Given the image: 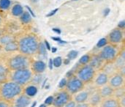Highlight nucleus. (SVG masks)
<instances>
[{
	"instance_id": "1",
	"label": "nucleus",
	"mask_w": 125,
	"mask_h": 107,
	"mask_svg": "<svg viewBox=\"0 0 125 107\" xmlns=\"http://www.w3.org/2000/svg\"><path fill=\"white\" fill-rule=\"evenodd\" d=\"M23 92L21 85L11 81L6 82L1 84L0 87V97L2 100L10 101L13 100L15 97L19 95Z\"/></svg>"
},
{
	"instance_id": "2",
	"label": "nucleus",
	"mask_w": 125,
	"mask_h": 107,
	"mask_svg": "<svg viewBox=\"0 0 125 107\" xmlns=\"http://www.w3.org/2000/svg\"><path fill=\"white\" fill-rule=\"evenodd\" d=\"M18 50L22 54L26 56H30L36 54L38 48V41L34 36H26L20 40L18 43Z\"/></svg>"
},
{
	"instance_id": "3",
	"label": "nucleus",
	"mask_w": 125,
	"mask_h": 107,
	"mask_svg": "<svg viewBox=\"0 0 125 107\" xmlns=\"http://www.w3.org/2000/svg\"><path fill=\"white\" fill-rule=\"evenodd\" d=\"M32 76V72L29 68L18 69L13 71L11 75V81L23 86L31 81Z\"/></svg>"
},
{
	"instance_id": "4",
	"label": "nucleus",
	"mask_w": 125,
	"mask_h": 107,
	"mask_svg": "<svg viewBox=\"0 0 125 107\" xmlns=\"http://www.w3.org/2000/svg\"><path fill=\"white\" fill-rule=\"evenodd\" d=\"M75 76L84 84L92 82L95 76V69L89 64L80 65L75 71Z\"/></svg>"
},
{
	"instance_id": "5",
	"label": "nucleus",
	"mask_w": 125,
	"mask_h": 107,
	"mask_svg": "<svg viewBox=\"0 0 125 107\" xmlns=\"http://www.w3.org/2000/svg\"><path fill=\"white\" fill-rule=\"evenodd\" d=\"M8 66L12 71L28 68L29 66V59L28 57L24 54H18L10 59Z\"/></svg>"
},
{
	"instance_id": "6",
	"label": "nucleus",
	"mask_w": 125,
	"mask_h": 107,
	"mask_svg": "<svg viewBox=\"0 0 125 107\" xmlns=\"http://www.w3.org/2000/svg\"><path fill=\"white\" fill-rule=\"evenodd\" d=\"M84 84H85L83 82H81L75 75H73V76L67 79L65 87H66V90L70 95H74L78 92L83 90Z\"/></svg>"
},
{
	"instance_id": "7",
	"label": "nucleus",
	"mask_w": 125,
	"mask_h": 107,
	"mask_svg": "<svg viewBox=\"0 0 125 107\" xmlns=\"http://www.w3.org/2000/svg\"><path fill=\"white\" fill-rule=\"evenodd\" d=\"M72 99V95H70L66 90L57 92L54 96H53L52 105L54 107H63L67 102Z\"/></svg>"
},
{
	"instance_id": "8",
	"label": "nucleus",
	"mask_w": 125,
	"mask_h": 107,
	"mask_svg": "<svg viewBox=\"0 0 125 107\" xmlns=\"http://www.w3.org/2000/svg\"><path fill=\"white\" fill-rule=\"evenodd\" d=\"M99 56L102 58L103 61L105 62H113L117 57V50L112 45H106L103 47Z\"/></svg>"
},
{
	"instance_id": "9",
	"label": "nucleus",
	"mask_w": 125,
	"mask_h": 107,
	"mask_svg": "<svg viewBox=\"0 0 125 107\" xmlns=\"http://www.w3.org/2000/svg\"><path fill=\"white\" fill-rule=\"evenodd\" d=\"M124 76L116 72V73L109 76L108 83L113 89H116L124 86Z\"/></svg>"
},
{
	"instance_id": "10",
	"label": "nucleus",
	"mask_w": 125,
	"mask_h": 107,
	"mask_svg": "<svg viewBox=\"0 0 125 107\" xmlns=\"http://www.w3.org/2000/svg\"><path fill=\"white\" fill-rule=\"evenodd\" d=\"M15 107H27L31 103V98L25 93H21L13 99Z\"/></svg>"
},
{
	"instance_id": "11",
	"label": "nucleus",
	"mask_w": 125,
	"mask_h": 107,
	"mask_svg": "<svg viewBox=\"0 0 125 107\" xmlns=\"http://www.w3.org/2000/svg\"><path fill=\"white\" fill-rule=\"evenodd\" d=\"M123 32L121 29L116 28L113 29L108 35V40L112 44L120 43L123 40Z\"/></svg>"
},
{
	"instance_id": "12",
	"label": "nucleus",
	"mask_w": 125,
	"mask_h": 107,
	"mask_svg": "<svg viewBox=\"0 0 125 107\" xmlns=\"http://www.w3.org/2000/svg\"><path fill=\"white\" fill-rule=\"evenodd\" d=\"M90 93L88 91L86 90H81L79 92H78L77 93L74 94L73 95V101L75 103H84V102H87L89 97Z\"/></svg>"
},
{
	"instance_id": "13",
	"label": "nucleus",
	"mask_w": 125,
	"mask_h": 107,
	"mask_svg": "<svg viewBox=\"0 0 125 107\" xmlns=\"http://www.w3.org/2000/svg\"><path fill=\"white\" fill-rule=\"evenodd\" d=\"M108 79H109V76L105 73L102 71L100 73H98L97 75V76L95 77V79H94V84L97 87H100L108 84Z\"/></svg>"
},
{
	"instance_id": "14",
	"label": "nucleus",
	"mask_w": 125,
	"mask_h": 107,
	"mask_svg": "<svg viewBox=\"0 0 125 107\" xmlns=\"http://www.w3.org/2000/svg\"><path fill=\"white\" fill-rule=\"evenodd\" d=\"M100 107H119L118 99L114 97H109L106 98H103L100 104Z\"/></svg>"
},
{
	"instance_id": "15",
	"label": "nucleus",
	"mask_w": 125,
	"mask_h": 107,
	"mask_svg": "<svg viewBox=\"0 0 125 107\" xmlns=\"http://www.w3.org/2000/svg\"><path fill=\"white\" fill-rule=\"evenodd\" d=\"M102 100H103V98L101 97V95H100L97 90V92L95 91L92 93H90L87 102L89 104L91 107H96L97 105H100Z\"/></svg>"
},
{
	"instance_id": "16",
	"label": "nucleus",
	"mask_w": 125,
	"mask_h": 107,
	"mask_svg": "<svg viewBox=\"0 0 125 107\" xmlns=\"http://www.w3.org/2000/svg\"><path fill=\"white\" fill-rule=\"evenodd\" d=\"M46 68V65L43 61L41 60H37L32 63L31 69L32 71L35 74H41L42 73Z\"/></svg>"
},
{
	"instance_id": "17",
	"label": "nucleus",
	"mask_w": 125,
	"mask_h": 107,
	"mask_svg": "<svg viewBox=\"0 0 125 107\" xmlns=\"http://www.w3.org/2000/svg\"><path fill=\"white\" fill-rule=\"evenodd\" d=\"M114 90V89H113L109 84H105L100 87V89L98 90V92L103 98H106L113 96Z\"/></svg>"
},
{
	"instance_id": "18",
	"label": "nucleus",
	"mask_w": 125,
	"mask_h": 107,
	"mask_svg": "<svg viewBox=\"0 0 125 107\" xmlns=\"http://www.w3.org/2000/svg\"><path fill=\"white\" fill-rule=\"evenodd\" d=\"M103 62L104 61L102 59V58L99 56V54H97V55H93V56H92L88 64L90 66H92L94 69L97 70V69L100 68L103 66Z\"/></svg>"
},
{
	"instance_id": "19",
	"label": "nucleus",
	"mask_w": 125,
	"mask_h": 107,
	"mask_svg": "<svg viewBox=\"0 0 125 107\" xmlns=\"http://www.w3.org/2000/svg\"><path fill=\"white\" fill-rule=\"evenodd\" d=\"M103 71L108 76H111L117 72V69L113 62H107V63L103 66Z\"/></svg>"
},
{
	"instance_id": "20",
	"label": "nucleus",
	"mask_w": 125,
	"mask_h": 107,
	"mask_svg": "<svg viewBox=\"0 0 125 107\" xmlns=\"http://www.w3.org/2000/svg\"><path fill=\"white\" fill-rule=\"evenodd\" d=\"M4 50L6 51H15L18 50V44L15 40L4 45Z\"/></svg>"
},
{
	"instance_id": "21",
	"label": "nucleus",
	"mask_w": 125,
	"mask_h": 107,
	"mask_svg": "<svg viewBox=\"0 0 125 107\" xmlns=\"http://www.w3.org/2000/svg\"><path fill=\"white\" fill-rule=\"evenodd\" d=\"M125 95V90L124 88V86L120 87L119 88H116L114 90V93H113V97L116 98V99H119L120 98L123 97Z\"/></svg>"
},
{
	"instance_id": "22",
	"label": "nucleus",
	"mask_w": 125,
	"mask_h": 107,
	"mask_svg": "<svg viewBox=\"0 0 125 107\" xmlns=\"http://www.w3.org/2000/svg\"><path fill=\"white\" fill-rule=\"evenodd\" d=\"M14 40V37L10 35H1L0 37V45L4 46L12 41Z\"/></svg>"
},
{
	"instance_id": "23",
	"label": "nucleus",
	"mask_w": 125,
	"mask_h": 107,
	"mask_svg": "<svg viewBox=\"0 0 125 107\" xmlns=\"http://www.w3.org/2000/svg\"><path fill=\"white\" fill-rule=\"evenodd\" d=\"M115 67L116 68V69H119L122 67L125 66V59H123L122 57H121L120 56L116 57L115 58V59L113 61Z\"/></svg>"
},
{
	"instance_id": "24",
	"label": "nucleus",
	"mask_w": 125,
	"mask_h": 107,
	"mask_svg": "<svg viewBox=\"0 0 125 107\" xmlns=\"http://www.w3.org/2000/svg\"><path fill=\"white\" fill-rule=\"evenodd\" d=\"M23 12V9L21 5L20 4H15L13 6L12 9V13L15 16H20Z\"/></svg>"
},
{
	"instance_id": "25",
	"label": "nucleus",
	"mask_w": 125,
	"mask_h": 107,
	"mask_svg": "<svg viewBox=\"0 0 125 107\" xmlns=\"http://www.w3.org/2000/svg\"><path fill=\"white\" fill-rule=\"evenodd\" d=\"M37 92V88L35 86H29L28 87L26 88L25 90V94L27 95L28 96L31 97V96H34Z\"/></svg>"
},
{
	"instance_id": "26",
	"label": "nucleus",
	"mask_w": 125,
	"mask_h": 107,
	"mask_svg": "<svg viewBox=\"0 0 125 107\" xmlns=\"http://www.w3.org/2000/svg\"><path fill=\"white\" fill-rule=\"evenodd\" d=\"M21 20L23 24H28L31 21V15L27 12H23L21 15Z\"/></svg>"
},
{
	"instance_id": "27",
	"label": "nucleus",
	"mask_w": 125,
	"mask_h": 107,
	"mask_svg": "<svg viewBox=\"0 0 125 107\" xmlns=\"http://www.w3.org/2000/svg\"><path fill=\"white\" fill-rule=\"evenodd\" d=\"M90 58H91V56L89 54H85L83 56H82L79 61H78V65H86L89 63V60H90Z\"/></svg>"
},
{
	"instance_id": "28",
	"label": "nucleus",
	"mask_w": 125,
	"mask_h": 107,
	"mask_svg": "<svg viewBox=\"0 0 125 107\" xmlns=\"http://www.w3.org/2000/svg\"><path fill=\"white\" fill-rule=\"evenodd\" d=\"M37 51L39 52V54L40 55H45V56L46 55V54H47V48H46L44 43H40L38 44Z\"/></svg>"
},
{
	"instance_id": "29",
	"label": "nucleus",
	"mask_w": 125,
	"mask_h": 107,
	"mask_svg": "<svg viewBox=\"0 0 125 107\" xmlns=\"http://www.w3.org/2000/svg\"><path fill=\"white\" fill-rule=\"evenodd\" d=\"M11 2L10 0H0V8L2 10H7L10 7Z\"/></svg>"
},
{
	"instance_id": "30",
	"label": "nucleus",
	"mask_w": 125,
	"mask_h": 107,
	"mask_svg": "<svg viewBox=\"0 0 125 107\" xmlns=\"http://www.w3.org/2000/svg\"><path fill=\"white\" fill-rule=\"evenodd\" d=\"M62 64V59L61 57H57L53 59V65L56 68H59Z\"/></svg>"
},
{
	"instance_id": "31",
	"label": "nucleus",
	"mask_w": 125,
	"mask_h": 107,
	"mask_svg": "<svg viewBox=\"0 0 125 107\" xmlns=\"http://www.w3.org/2000/svg\"><path fill=\"white\" fill-rule=\"evenodd\" d=\"M31 81L33 82V84H38L41 82L42 81V76L41 74H35L34 76H32Z\"/></svg>"
},
{
	"instance_id": "32",
	"label": "nucleus",
	"mask_w": 125,
	"mask_h": 107,
	"mask_svg": "<svg viewBox=\"0 0 125 107\" xmlns=\"http://www.w3.org/2000/svg\"><path fill=\"white\" fill-rule=\"evenodd\" d=\"M78 55V51H75V50H73V51H70L68 54H67V59H69L70 60L71 59H75Z\"/></svg>"
},
{
	"instance_id": "33",
	"label": "nucleus",
	"mask_w": 125,
	"mask_h": 107,
	"mask_svg": "<svg viewBox=\"0 0 125 107\" xmlns=\"http://www.w3.org/2000/svg\"><path fill=\"white\" fill-rule=\"evenodd\" d=\"M107 44H108V40L106 38H102L98 41V43L97 44V48H103L105 46H106Z\"/></svg>"
},
{
	"instance_id": "34",
	"label": "nucleus",
	"mask_w": 125,
	"mask_h": 107,
	"mask_svg": "<svg viewBox=\"0 0 125 107\" xmlns=\"http://www.w3.org/2000/svg\"><path fill=\"white\" fill-rule=\"evenodd\" d=\"M75 107H91V106L88 102H84V103H76Z\"/></svg>"
},
{
	"instance_id": "35",
	"label": "nucleus",
	"mask_w": 125,
	"mask_h": 107,
	"mask_svg": "<svg viewBox=\"0 0 125 107\" xmlns=\"http://www.w3.org/2000/svg\"><path fill=\"white\" fill-rule=\"evenodd\" d=\"M7 79V74H0V84H2L3 83L6 82Z\"/></svg>"
},
{
	"instance_id": "36",
	"label": "nucleus",
	"mask_w": 125,
	"mask_h": 107,
	"mask_svg": "<svg viewBox=\"0 0 125 107\" xmlns=\"http://www.w3.org/2000/svg\"><path fill=\"white\" fill-rule=\"evenodd\" d=\"M0 107H10L8 101L4 100H0Z\"/></svg>"
},
{
	"instance_id": "37",
	"label": "nucleus",
	"mask_w": 125,
	"mask_h": 107,
	"mask_svg": "<svg viewBox=\"0 0 125 107\" xmlns=\"http://www.w3.org/2000/svg\"><path fill=\"white\" fill-rule=\"evenodd\" d=\"M75 104L76 103L73 99H71L69 102H67L63 107H75Z\"/></svg>"
},
{
	"instance_id": "38",
	"label": "nucleus",
	"mask_w": 125,
	"mask_h": 107,
	"mask_svg": "<svg viewBox=\"0 0 125 107\" xmlns=\"http://www.w3.org/2000/svg\"><path fill=\"white\" fill-rule=\"evenodd\" d=\"M119 104V107H125V95L118 99Z\"/></svg>"
},
{
	"instance_id": "39",
	"label": "nucleus",
	"mask_w": 125,
	"mask_h": 107,
	"mask_svg": "<svg viewBox=\"0 0 125 107\" xmlns=\"http://www.w3.org/2000/svg\"><path fill=\"white\" fill-rule=\"evenodd\" d=\"M66 83H67V79H66L65 78H64V79H62L61 80V82H59V88L65 87Z\"/></svg>"
},
{
	"instance_id": "40",
	"label": "nucleus",
	"mask_w": 125,
	"mask_h": 107,
	"mask_svg": "<svg viewBox=\"0 0 125 107\" xmlns=\"http://www.w3.org/2000/svg\"><path fill=\"white\" fill-rule=\"evenodd\" d=\"M7 69L4 66L0 65V74H7Z\"/></svg>"
},
{
	"instance_id": "41",
	"label": "nucleus",
	"mask_w": 125,
	"mask_h": 107,
	"mask_svg": "<svg viewBox=\"0 0 125 107\" xmlns=\"http://www.w3.org/2000/svg\"><path fill=\"white\" fill-rule=\"evenodd\" d=\"M52 102H53V96H50V97H48V98L45 100V105H46V104H48V105H51V104H52Z\"/></svg>"
},
{
	"instance_id": "42",
	"label": "nucleus",
	"mask_w": 125,
	"mask_h": 107,
	"mask_svg": "<svg viewBox=\"0 0 125 107\" xmlns=\"http://www.w3.org/2000/svg\"><path fill=\"white\" fill-rule=\"evenodd\" d=\"M125 27V20L122 21L121 22H119L118 24V28L119 29H123Z\"/></svg>"
},
{
	"instance_id": "43",
	"label": "nucleus",
	"mask_w": 125,
	"mask_h": 107,
	"mask_svg": "<svg viewBox=\"0 0 125 107\" xmlns=\"http://www.w3.org/2000/svg\"><path fill=\"white\" fill-rule=\"evenodd\" d=\"M59 10V9L58 8H56L55 10H52V11H51L48 14H47V17H51V16H53V15H55L56 13V12Z\"/></svg>"
},
{
	"instance_id": "44",
	"label": "nucleus",
	"mask_w": 125,
	"mask_h": 107,
	"mask_svg": "<svg viewBox=\"0 0 125 107\" xmlns=\"http://www.w3.org/2000/svg\"><path fill=\"white\" fill-rule=\"evenodd\" d=\"M26 9L29 10V14H31L32 17H35V15H34V12H33V11H32V10L30 9V7H29V6H26Z\"/></svg>"
},
{
	"instance_id": "45",
	"label": "nucleus",
	"mask_w": 125,
	"mask_h": 107,
	"mask_svg": "<svg viewBox=\"0 0 125 107\" xmlns=\"http://www.w3.org/2000/svg\"><path fill=\"white\" fill-rule=\"evenodd\" d=\"M109 12H110V9H109V8H106V9L103 11V15H104V16H107V15L109 14Z\"/></svg>"
},
{
	"instance_id": "46",
	"label": "nucleus",
	"mask_w": 125,
	"mask_h": 107,
	"mask_svg": "<svg viewBox=\"0 0 125 107\" xmlns=\"http://www.w3.org/2000/svg\"><path fill=\"white\" fill-rule=\"evenodd\" d=\"M44 43H45V46L46 48H47L48 50H50V49H51V46H50V44L48 43V42L47 40H45Z\"/></svg>"
},
{
	"instance_id": "47",
	"label": "nucleus",
	"mask_w": 125,
	"mask_h": 107,
	"mask_svg": "<svg viewBox=\"0 0 125 107\" xmlns=\"http://www.w3.org/2000/svg\"><path fill=\"white\" fill-rule=\"evenodd\" d=\"M48 65H49V68H50V69H52V68H53V59H49Z\"/></svg>"
},
{
	"instance_id": "48",
	"label": "nucleus",
	"mask_w": 125,
	"mask_h": 107,
	"mask_svg": "<svg viewBox=\"0 0 125 107\" xmlns=\"http://www.w3.org/2000/svg\"><path fill=\"white\" fill-rule=\"evenodd\" d=\"M53 31L55 32H56V33H58V34H60L61 33V30L59 29H57V28H53Z\"/></svg>"
},
{
	"instance_id": "49",
	"label": "nucleus",
	"mask_w": 125,
	"mask_h": 107,
	"mask_svg": "<svg viewBox=\"0 0 125 107\" xmlns=\"http://www.w3.org/2000/svg\"><path fill=\"white\" fill-rule=\"evenodd\" d=\"M119 56L121 57H122L123 59H125V50H123L122 52H121V54H119Z\"/></svg>"
},
{
	"instance_id": "50",
	"label": "nucleus",
	"mask_w": 125,
	"mask_h": 107,
	"mask_svg": "<svg viewBox=\"0 0 125 107\" xmlns=\"http://www.w3.org/2000/svg\"><path fill=\"white\" fill-rule=\"evenodd\" d=\"M52 40H56V41H57V42H59L60 40H61V38H59V37H52Z\"/></svg>"
},
{
	"instance_id": "51",
	"label": "nucleus",
	"mask_w": 125,
	"mask_h": 107,
	"mask_svg": "<svg viewBox=\"0 0 125 107\" xmlns=\"http://www.w3.org/2000/svg\"><path fill=\"white\" fill-rule=\"evenodd\" d=\"M70 61V60L69 59H66L64 60V64H65V65H67V64H69Z\"/></svg>"
},
{
	"instance_id": "52",
	"label": "nucleus",
	"mask_w": 125,
	"mask_h": 107,
	"mask_svg": "<svg viewBox=\"0 0 125 107\" xmlns=\"http://www.w3.org/2000/svg\"><path fill=\"white\" fill-rule=\"evenodd\" d=\"M56 50H57V49H56V48H52V52H53V53H54V52H56Z\"/></svg>"
},
{
	"instance_id": "53",
	"label": "nucleus",
	"mask_w": 125,
	"mask_h": 107,
	"mask_svg": "<svg viewBox=\"0 0 125 107\" xmlns=\"http://www.w3.org/2000/svg\"><path fill=\"white\" fill-rule=\"evenodd\" d=\"M39 107H46V105L45 104H41Z\"/></svg>"
},
{
	"instance_id": "54",
	"label": "nucleus",
	"mask_w": 125,
	"mask_h": 107,
	"mask_svg": "<svg viewBox=\"0 0 125 107\" xmlns=\"http://www.w3.org/2000/svg\"><path fill=\"white\" fill-rule=\"evenodd\" d=\"M1 31H0V37H1Z\"/></svg>"
},
{
	"instance_id": "55",
	"label": "nucleus",
	"mask_w": 125,
	"mask_h": 107,
	"mask_svg": "<svg viewBox=\"0 0 125 107\" xmlns=\"http://www.w3.org/2000/svg\"><path fill=\"white\" fill-rule=\"evenodd\" d=\"M0 21H1V16H0Z\"/></svg>"
},
{
	"instance_id": "56",
	"label": "nucleus",
	"mask_w": 125,
	"mask_h": 107,
	"mask_svg": "<svg viewBox=\"0 0 125 107\" xmlns=\"http://www.w3.org/2000/svg\"><path fill=\"white\" fill-rule=\"evenodd\" d=\"M0 50H1V46H0Z\"/></svg>"
},
{
	"instance_id": "57",
	"label": "nucleus",
	"mask_w": 125,
	"mask_h": 107,
	"mask_svg": "<svg viewBox=\"0 0 125 107\" xmlns=\"http://www.w3.org/2000/svg\"><path fill=\"white\" fill-rule=\"evenodd\" d=\"M122 1H123V0H122Z\"/></svg>"
},
{
	"instance_id": "58",
	"label": "nucleus",
	"mask_w": 125,
	"mask_h": 107,
	"mask_svg": "<svg viewBox=\"0 0 125 107\" xmlns=\"http://www.w3.org/2000/svg\"></svg>"
}]
</instances>
